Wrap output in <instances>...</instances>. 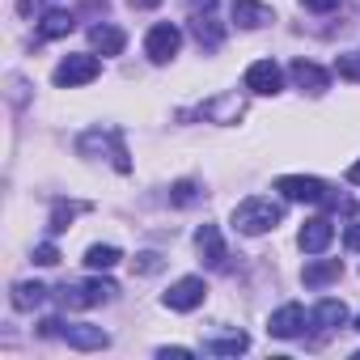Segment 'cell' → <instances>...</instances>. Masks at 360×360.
<instances>
[{
	"mask_svg": "<svg viewBox=\"0 0 360 360\" xmlns=\"http://www.w3.org/2000/svg\"><path fill=\"white\" fill-rule=\"evenodd\" d=\"M284 221V204L267 200V195H250L233 208V229L246 233V238H259V233H271L276 225Z\"/></svg>",
	"mask_w": 360,
	"mask_h": 360,
	"instance_id": "cell-1",
	"label": "cell"
},
{
	"mask_svg": "<svg viewBox=\"0 0 360 360\" xmlns=\"http://www.w3.org/2000/svg\"><path fill=\"white\" fill-rule=\"evenodd\" d=\"M119 284L115 280H89V284H60V305L64 309H89V305H106L115 301Z\"/></svg>",
	"mask_w": 360,
	"mask_h": 360,
	"instance_id": "cell-2",
	"label": "cell"
},
{
	"mask_svg": "<svg viewBox=\"0 0 360 360\" xmlns=\"http://www.w3.org/2000/svg\"><path fill=\"white\" fill-rule=\"evenodd\" d=\"M77 148H81L85 157H89V153H102V148H106V153H110V161H115V169H123V174L131 169V161H127V148H123V136H119L115 127H106V131H102V127L85 131V136L77 140Z\"/></svg>",
	"mask_w": 360,
	"mask_h": 360,
	"instance_id": "cell-3",
	"label": "cell"
},
{
	"mask_svg": "<svg viewBox=\"0 0 360 360\" xmlns=\"http://www.w3.org/2000/svg\"><path fill=\"white\" fill-rule=\"evenodd\" d=\"M98 72H102V60H98V56H68V60H60V68H56V85H60V89H77V85L98 81Z\"/></svg>",
	"mask_w": 360,
	"mask_h": 360,
	"instance_id": "cell-4",
	"label": "cell"
},
{
	"mask_svg": "<svg viewBox=\"0 0 360 360\" xmlns=\"http://www.w3.org/2000/svg\"><path fill=\"white\" fill-rule=\"evenodd\" d=\"M204 297H208L204 280H200V276H183L178 284H169V292H165L161 301H165V309H174V314H191V309L204 305Z\"/></svg>",
	"mask_w": 360,
	"mask_h": 360,
	"instance_id": "cell-5",
	"label": "cell"
},
{
	"mask_svg": "<svg viewBox=\"0 0 360 360\" xmlns=\"http://www.w3.org/2000/svg\"><path fill=\"white\" fill-rule=\"evenodd\" d=\"M178 47H183V30L169 26V22L153 26V30H148V39H144V56H148L153 64H169V60L178 56Z\"/></svg>",
	"mask_w": 360,
	"mask_h": 360,
	"instance_id": "cell-6",
	"label": "cell"
},
{
	"mask_svg": "<svg viewBox=\"0 0 360 360\" xmlns=\"http://www.w3.org/2000/svg\"><path fill=\"white\" fill-rule=\"evenodd\" d=\"M276 191H284V200H292V204H322L326 200V183L322 178H305V174H284L276 183Z\"/></svg>",
	"mask_w": 360,
	"mask_h": 360,
	"instance_id": "cell-7",
	"label": "cell"
},
{
	"mask_svg": "<svg viewBox=\"0 0 360 360\" xmlns=\"http://www.w3.org/2000/svg\"><path fill=\"white\" fill-rule=\"evenodd\" d=\"M246 89H250V94H263V98H276V94L284 89V72H280V64H276V60H259V64H250V68H246Z\"/></svg>",
	"mask_w": 360,
	"mask_h": 360,
	"instance_id": "cell-8",
	"label": "cell"
},
{
	"mask_svg": "<svg viewBox=\"0 0 360 360\" xmlns=\"http://www.w3.org/2000/svg\"><path fill=\"white\" fill-rule=\"evenodd\" d=\"M60 339L68 347H77V352H102L110 343V335L102 326H89V322H64L60 326Z\"/></svg>",
	"mask_w": 360,
	"mask_h": 360,
	"instance_id": "cell-9",
	"label": "cell"
},
{
	"mask_svg": "<svg viewBox=\"0 0 360 360\" xmlns=\"http://www.w3.org/2000/svg\"><path fill=\"white\" fill-rule=\"evenodd\" d=\"M305 322H309L305 309H301L297 301H288V305H280V309L267 318V330H271L276 339H297V335L305 330Z\"/></svg>",
	"mask_w": 360,
	"mask_h": 360,
	"instance_id": "cell-10",
	"label": "cell"
},
{
	"mask_svg": "<svg viewBox=\"0 0 360 360\" xmlns=\"http://www.w3.org/2000/svg\"><path fill=\"white\" fill-rule=\"evenodd\" d=\"M330 238H335V225H330L326 217H314V221H305V225H301L297 246H301L305 255H322V250L330 246Z\"/></svg>",
	"mask_w": 360,
	"mask_h": 360,
	"instance_id": "cell-11",
	"label": "cell"
},
{
	"mask_svg": "<svg viewBox=\"0 0 360 360\" xmlns=\"http://www.w3.org/2000/svg\"><path fill=\"white\" fill-rule=\"evenodd\" d=\"M200 115H204V119H212V123H238V119L246 115V102H242L238 94H221V98L204 102V106H200Z\"/></svg>",
	"mask_w": 360,
	"mask_h": 360,
	"instance_id": "cell-12",
	"label": "cell"
},
{
	"mask_svg": "<svg viewBox=\"0 0 360 360\" xmlns=\"http://www.w3.org/2000/svg\"><path fill=\"white\" fill-rule=\"evenodd\" d=\"M343 322H347V305H343V301H330V297L318 301L314 314H309V326H314L318 335H330V330H339Z\"/></svg>",
	"mask_w": 360,
	"mask_h": 360,
	"instance_id": "cell-13",
	"label": "cell"
},
{
	"mask_svg": "<svg viewBox=\"0 0 360 360\" xmlns=\"http://www.w3.org/2000/svg\"><path fill=\"white\" fill-rule=\"evenodd\" d=\"M195 246H200V255H204V263L208 267H225V242H221V229L217 225H200L195 229Z\"/></svg>",
	"mask_w": 360,
	"mask_h": 360,
	"instance_id": "cell-14",
	"label": "cell"
},
{
	"mask_svg": "<svg viewBox=\"0 0 360 360\" xmlns=\"http://www.w3.org/2000/svg\"><path fill=\"white\" fill-rule=\"evenodd\" d=\"M246 347H250V335L238 330V326L225 330V335H208V339H204V352H208V356H238V352H246Z\"/></svg>",
	"mask_w": 360,
	"mask_h": 360,
	"instance_id": "cell-15",
	"label": "cell"
},
{
	"mask_svg": "<svg viewBox=\"0 0 360 360\" xmlns=\"http://www.w3.org/2000/svg\"><path fill=\"white\" fill-rule=\"evenodd\" d=\"M233 22L246 30H259V26L276 22V13H271V5H259V0H233Z\"/></svg>",
	"mask_w": 360,
	"mask_h": 360,
	"instance_id": "cell-16",
	"label": "cell"
},
{
	"mask_svg": "<svg viewBox=\"0 0 360 360\" xmlns=\"http://www.w3.org/2000/svg\"><path fill=\"white\" fill-rule=\"evenodd\" d=\"M89 43H94V51H102V56H119V51L127 47V34H123L119 26L102 22V26H89Z\"/></svg>",
	"mask_w": 360,
	"mask_h": 360,
	"instance_id": "cell-17",
	"label": "cell"
},
{
	"mask_svg": "<svg viewBox=\"0 0 360 360\" xmlns=\"http://www.w3.org/2000/svg\"><path fill=\"white\" fill-rule=\"evenodd\" d=\"M292 81H297L305 94H322V89L330 85V72H322V68L309 64V60H292Z\"/></svg>",
	"mask_w": 360,
	"mask_h": 360,
	"instance_id": "cell-18",
	"label": "cell"
},
{
	"mask_svg": "<svg viewBox=\"0 0 360 360\" xmlns=\"http://www.w3.org/2000/svg\"><path fill=\"white\" fill-rule=\"evenodd\" d=\"M191 34L200 39V47H208V51H217L221 47V39H225V30L217 26V18L212 13H191Z\"/></svg>",
	"mask_w": 360,
	"mask_h": 360,
	"instance_id": "cell-19",
	"label": "cell"
},
{
	"mask_svg": "<svg viewBox=\"0 0 360 360\" xmlns=\"http://www.w3.org/2000/svg\"><path fill=\"white\" fill-rule=\"evenodd\" d=\"M343 276V263L339 259H322V263H305V271H301V280H305V288H322V284H330V280H339Z\"/></svg>",
	"mask_w": 360,
	"mask_h": 360,
	"instance_id": "cell-20",
	"label": "cell"
},
{
	"mask_svg": "<svg viewBox=\"0 0 360 360\" xmlns=\"http://www.w3.org/2000/svg\"><path fill=\"white\" fill-rule=\"evenodd\" d=\"M47 301V288L39 284V280H22V284H13V309H39Z\"/></svg>",
	"mask_w": 360,
	"mask_h": 360,
	"instance_id": "cell-21",
	"label": "cell"
},
{
	"mask_svg": "<svg viewBox=\"0 0 360 360\" xmlns=\"http://www.w3.org/2000/svg\"><path fill=\"white\" fill-rule=\"evenodd\" d=\"M72 26H77V22H72V13L51 9V13L39 22V34H43V39H64V34H72Z\"/></svg>",
	"mask_w": 360,
	"mask_h": 360,
	"instance_id": "cell-22",
	"label": "cell"
},
{
	"mask_svg": "<svg viewBox=\"0 0 360 360\" xmlns=\"http://www.w3.org/2000/svg\"><path fill=\"white\" fill-rule=\"evenodd\" d=\"M123 255H119V246H89L85 250V267H94V271H106V267H115Z\"/></svg>",
	"mask_w": 360,
	"mask_h": 360,
	"instance_id": "cell-23",
	"label": "cell"
},
{
	"mask_svg": "<svg viewBox=\"0 0 360 360\" xmlns=\"http://www.w3.org/2000/svg\"><path fill=\"white\" fill-rule=\"evenodd\" d=\"M77 212H81V204H56V212H51V233H64Z\"/></svg>",
	"mask_w": 360,
	"mask_h": 360,
	"instance_id": "cell-24",
	"label": "cell"
},
{
	"mask_svg": "<svg viewBox=\"0 0 360 360\" xmlns=\"http://www.w3.org/2000/svg\"><path fill=\"white\" fill-rule=\"evenodd\" d=\"M195 195H200V187L191 183V178H183V183H174V191H169V200H174L178 208H187V204H195Z\"/></svg>",
	"mask_w": 360,
	"mask_h": 360,
	"instance_id": "cell-25",
	"label": "cell"
},
{
	"mask_svg": "<svg viewBox=\"0 0 360 360\" xmlns=\"http://www.w3.org/2000/svg\"><path fill=\"white\" fill-rule=\"evenodd\" d=\"M131 267H136L140 276H153V271H161V255L144 250V255H136V259H131Z\"/></svg>",
	"mask_w": 360,
	"mask_h": 360,
	"instance_id": "cell-26",
	"label": "cell"
},
{
	"mask_svg": "<svg viewBox=\"0 0 360 360\" xmlns=\"http://www.w3.org/2000/svg\"><path fill=\"white\" fill-rule=\"evenodd\" d=\"M34 263H39V267H56V263H60V250H56L51 242H43V246H34Z\"/></svg>",
	"mask_w": 360,
	"mask_h": 360,
	"instance_id": "cell-27",
	"label": "cell"
},
{
	"mask_svg": "<svg viewBox=\"0 0 360 360\" xmlns=\"http://www.w3.org/2000/svg\"><path fill=\"white\" fill-rule=\"evenodd\" d=\"M339 72H343L347 81H360V51H356V56H343V60H339Z\"/></svg>",
	"mask_w": 360,
	"mask_h": 360,
	"instance_id": "cell-28",
	"label": "cell"
},
{
	"mask_svg": "<svg viewBox=\"0 0 360 360\" xmlns=\"http://www.w3.org/2000/svg\"><path fill=\"white\" fill-rule=\"evenodd\" d=\"M301 5L309 13H330V9H339V0H301Z\"/></svg>",
	"mask_w": 360,
	"mask_h": 360,
	"instance_id": "cell-29",
	"label": "cell"
},
{
	"mask_svg": "<svg viewBox=\"0 0 360 360\" xmlns=\"http://www.w3.org/2000/svg\"><path fill=\"white\" fill-rule=\"evenodd\" d=\"M161 360H191V347H161Z\"/></svg>",
	"mask_w": 360,
	"mask_h": 360,
	"instance_id": "cell-30",
	"label": "cell"
},
{
	"mask_svg": "<svg viewBox=\"0 0 360 360\" xmlns=\"http://www.w3.org/2000/svg\"><path fill=\"white\" fill-rule=\"evenodd\" d=\"M187 5H191V13H212L217 0H187Z\"/></svg>",
	"mask_w": 360,
	"mask_h": 360,
	"instance_id": "cell-31",
	"label": "cell"
},
{
	"mask_svg": "<svg viewBox=\"0 0 360 360\" xmlns=\"http://www.w3.org/2000/svg\"><path fill=\"white\" fill-rule=\"evenodd\" d=\"M343 242H347V250H360V225H352V229H347V238H343Z\"/></svg>",
	"mask_w": 360,
	"mask_h": 360,
	"instance_id": "cell-32",
	"label": "cell"
},
{
	"mask_svg": "<svg viewBox=\"0 0 360 360\" xmlns=\"http://www.w3.org/2000/svg\"><path fill=\"white\" fill-rule=\"evenodd\" d=\"M347 183H352V187H360V161H356V165L347 169Z\"/></svg>",
	"mask_w": 360,
	"mask_h": 360,
	"instance_id": "cell-33",
	"label": "cell"
},
{
	"mask_svg": "<svg viewBox=\"0 0 360 360\" xmlns=\"http://www.w3.org/2000/svg\"><path fill=\"white\" fill-rule=\"evenodd\" d=\"M161 0H131V9H157Z\"/></svg>",
	"mask_w": 360,
	"mask_h": 360,
	"instance_id": "cell-34",
	"label": "cell"
},
{
	"mask_svg": "<svg viewBox=\"0 0 360 360\" xmlns=\"http://www.w3.org/2000/svg\"><path fill=\"white\" fill-rule=\"evenodd\" d=\"M356 330H360V318H356Z\"/></svg>",
	"mask_w": 360,
	"mask_h": 360,
	"instance_id": "cell-35",
	"label": "cell"
}]
</instances>
